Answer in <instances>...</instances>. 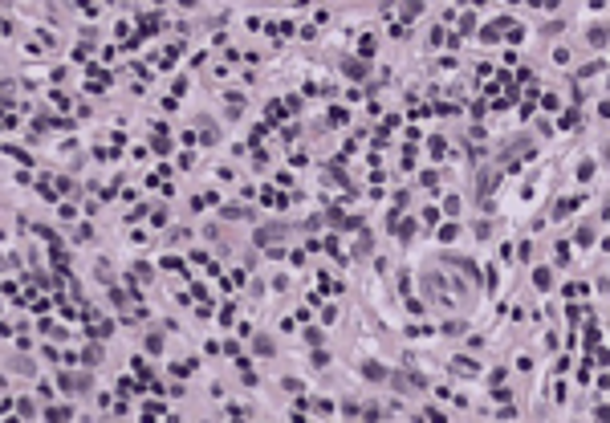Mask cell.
<instances>
[{
	"label": "cell",
	"mask_w": 610,
	"mask_h": 423,
	"mask_svg": "<svg viewBox=\"0 0 610 423\" xmlns=\"http://www.w3.org/2000/svg\"><path fill=\"white\" fill-rule=\"evenodd\" d=\"M49 419H53V423H65V419H69V411H61V407H53V411H49Z\"/></svg>",
	"instance_id": "3957f363"
},
{
	"label": "cell",
	"mask_w": 610,
	"mask_h": 423,
	"mask_svg": "<svg viewBox=\"0 0 610 423\" xmlns=\"http://www.w3.org/2000/svg\"><path fill=\"white\" fill-rule=\"evenodd\" d=\"M346 73H350V78H366V65H362V61H346Z\"/></svg>",
	"instance_id": "6da1fadb"
},
{
	"label": "cell",
	"mask_w": 610,
	"mask_h": 423,
	"mask_svg": "<svg viewBox=\"0 0 610 423\" xmlns=\"http://www.w3.org/2000/svg\"><path fill=\"white\" fill-rule=\"evenodd\" d=\"M362 374H366V378H383L387 370H383V367H375V362H366V367H362Z\"/></svg>",
	"instance_id": "7a4b0ae2"
}]
</instances>
